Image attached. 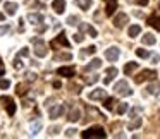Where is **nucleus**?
<instances>
[{
    "instance_id": "obj_1",
    "label": "nucleus",
    "mask_w": 160,
    "mask_h": 139,
    "mask_svg": "<svg viewBox=\"0 0 160 139\" xmlns=\"http://www.w3.org/2000/svg\"><path fill=\"white\" fill-rule=\"evenodd\" d=\"M81 137L83 139H90V137H100V139H103V137H107V132H105V129H102V127H91V129H86V131L81 134Z\"/></svg>"
},
{
    "instance_id": "obj_2",
    "label": "nucleus",
    "mask_w": 160,
    "mask_h": 139,
    "mask_svg": "<svg viewBox=\"0 0 160 139\" xmlns=\"http://www.w3.org/2000/svg\"><path fill=\"white\" fill-rule=\"evenodd\" d=\"M33 45H35V53H36V57H40V59L47 57V45L43 43V40L35 38V40H33Z\"/></svg>"
},
{
    "instance_id": "obj_3",
    "label": "nucleus",
    "mask_w": 160,
    "mask_h": 139,
    "mask_svg": "<svg viewBox=\"0 0 160 139\" xmlns=\"http://www.w3.org/2000/svg\"><path fill=\"white\" fill-rule=\"evenodd\" d=\"M155 77H157V72L150 69V70H143V72H139L138 76L134 77V81L139 84V83H143V81H152V79H155Z\"/></svg>"
},
{
    "instance_id": "obj_4",
    "label": "nucleus",
    "mask_w": 160,
    "mask_h": 139,
    "mask_svg": "<svg viewBox=\"0 0 160 139\" xmlns=\"http://www.w3.org/2000/svg\"><path fill=\"white\" fill-rule=\"evenodd\" d=\"M0 101L4 103V107H5V110H7L9 115H14L16 113V103H14V100H12L11 96H2V98H0Z\"/></svg>"
},
{
    "instance_id": "obj_5",
    "label": "nucleus",
    "mask_w": 160,
    "mask_h": 139,
    "mask_svg": "<svg viewBox=\"0 0 160 139\" xmlns=\"http://www.w3.org/2000/svg\"><path fill=\"white\" fill-rule=\"evenodd\" d=\"M114 89H115V93L121 94V96H129V94H131V89H129V86H128L126 81H119V83L115 84Z\"/></svg>"
},
{
    "instance_id": "obj_6",
    "label": "nucleus",
    "mask_w": 160,
    "mask_h": 139,
    "mask_svg": "<svg viewBox=\"0 0 160 139\" xmlns=\"http://www.w3.org/2000/svg\"><path fill=\"white\" fill-rule=\"evenodd\" d=\"M50 46H52V48H57V46H66V48H69V41H67L66 35H64V33H60L55 40H52Z\"/></svg>"
},
{
    "instance_id": "obj_7",
    "label": "nucleus",
    "mask_w": 160,
    "mask_h": 139,
    "mask_svg": "<svg viewBox=\"0 0 160 139\" xmlns=\"http://www.w3.org/2000/svg\"><path fill=\"white\" fill-rule=\"evenodd\" d=\"M128 21H129V17L124 14V12H121V14H117V16L114 17V26L121 29V28H124V26L128 24Z\"/></svg>"
},
{
    "instance_id": "obj_8",
    "label": "nucleus",
    "mask_w": 160,
    "mask_h": 139,
    "mask_svg": "<svg viewBox=\"0 0 160 139\" xmlns=\"http://www.w3.org/2000/svg\"><path fill=\"white\" fill-rule=\"evenodd\" d=\"M57 74H59V76H62V77H74L76 69H74L72 65H69V67H59V69H57Z\"/></svg>"
},
{
    "instance_id": "obj_9",
    "label": "nucleus",
    "mask_w": 160,
    "mask_h": 139,
    "mask_svg": "<svg viewBox=\"0 0 160 139\" xmlns=\"http://www.w3.org/2000/svg\"><path fill=\"white\" fill-rule=\"evenodd\" d=\"M117 69H115V67H108L107 70H105V77H103V83H105V86H107V84H110L112 81H114V77L117 76Z\"/></svg>"
},
{
    "instance_id": "obj_10",
    "label": "nucleus",
    "mask_w": 160,
    "mask_h": 139,
    "mask_svg": "<svg viewBox=\"0 0 160 139\" xmlns=\"http://www.w3.org/2000/svg\"><path fill=\"white\" fill-rule=\"evenodd\" d=\"M105 59L110 60V62H115V60L119 59V48H115V46L107 48V50H105Z\"/></svg>"
},
{
    "instance_id": "obj_11",
    "label": "nucleus",
    "mask_w": 160,
    "mask_h": 139,
    "mask_svg": "<svg viewBox=\"0 0 160 139\" xmlns=\"http://www.w3.org/2000/svg\"><path fill=\"white\" fill-rule=\"evenodd\" d=\"M117 9V0H105V16H112Z\"/></svg>"
},
{
    "instance_id": "obj_12",
    "label": "nucleus",
    "mask_w": 160,
    "mask_h": 139,
    "mask_svg": "<svg viewBox=\"0 0 160 139\" xmlns=\"http://www.w3.org/2000/svg\"><path fill=\"white\" fill-rule=\"evenodd\" d=\"M62 113H64V105H53V107L48 110V117L50 118H57Z\"/></svg>"
},
{
    "instance_id": "obj_13",
    "label": "nucleus",
    "mask_w": 160,
    "mask_h": 139,
    "mask_svg": "<svg viewBox=\"0 0 160 139\" xmlns=\"http://www.w3.org/2000/svg\"><path fill=\"white\" fill-rule=\"evenodd\" d=\"M88 98H90L91 101H95V100H103V98H105V89L97 88V89H93L90 94H88Z\"/></svg>"
},
{
    "instance_id": "obj_14",
    "label": "nucleus",
    "mask_w": 160,
    "mask_h": 139,
    "mask_svg": "<svg viewBox=\"0 0 160 139\" xmlns=\"http://www.w3.org/2000/svg\"><path fill=\"white\" fill-rule=\"evenodd\" d=\"M146 22H148L152 28H155V29H158V31H160V16H158V12H155V14L150 16Z\"/></svg>"
},
{
    "instance_id": "obj_15",
    "label": "nucleus",
    "mask_w": 160,
    "mask_h": 139,
    "mask_svg": "<svg viewBox=\"0 0 160 139\" xmlns=\"http://www.w3.org/2000/svg\"><path fill=\"white\" fill-rule=\"evenodd\" d=\"M79 29H81V31H86L88 35L91 36V38H95V36H98L97 29H95V28H91V26H90V24H86V22H79Z\"/></svg>"
},
{
    "instance_id": "obj_16",
    "label": "nucleus",
    "mask_w": 160,
    "mask_h": 139,
    "mask_svg": "<svg viewBox=\"0 0 160 139\" xmlns=\"http://www.w3.org/2000/svg\"><path fill=\"white\" fill-rule=\"evenodd\" d=\"M52 9L57 12V14H62V12L66 11V2H64V0H53Z\"/></svg>"
},
{
    "instance_id": "obj_17",
    "label": "nucleus",
    "mask_w": 160,
    "mask_h": 139,
    "mask_svg": "<svg viewBox=\"0 0 160 139\" xmlns=\"http://www.w3.org/2000/svg\"><path fill=\"white\" fill-rule=\"evenodd\" d=\"M141 41H143V45H148V46H152V45H155V43H157V38L152 35V33H146V35L141 38Z\"/></svg>"
},
{
    "instance_id": "obj_18",
    "label": "nucleus",
    "mask_w": 160,
    "mask_h": 139,
    "mask_svg": "<svg viewBox=\"0 0 160 139\" xmlns=\"http://www.w3.org/2000/svg\"><path fill=\"white\" fill-rule=\"evenodd\" d=\"M141 124H143L141 118H139V117H134V120H131V122L128 124V129H129V131H134V129H139V127H141Z\"/></svg>"
},
{
    "instance_id": "obj_19",
    "label": "nucleus",
    "mask_w": 160,
    "mask_h": 139,
    "mask_svg": "<svg viewBox=\"0 0 160 139\" xmlns=\"http://www.w3.org/2000/svg\"><path fill=\"white\" fill-rule=\"evenodd\" d=\"M28 19L33 22V24H40V22H43V16H42V14H36V12L28 14Z\"/></svg>"
},
{
    "instance_id": "obj_20",
    "label": "nucleus",
    "mask_w": 160,
    "mask_h": 139,
    "mask_svg": "<svg viewBox=\"0 0 160 139\" xmlns=\"http://www.w3.org/2000/svg\"><path fill=\"white\" fill-rule=\"evenodd\" d=\"M5 12H7L9 16H14L16 12H18V5H16L14 2H7V4H5Z\"/></svg>"
},
{
    "instance_id": "obj_21",
    "label": "nucleus",
    "mask_w": 160,
    "mask_h": 139,
    "mask_svg": "<svg viewBox=\"0 0 160 139\" xmlns=\"http://www.w3.org/2000/svg\"><path fill=\"white\" fill-rule=\"evenodd\" d=\"M100 65H102V60L100 59H93L90 64H88L86 67H84V70H91V69H100Z\"/></svg>"
},
{
    "instance_id": "obj_22",
    "label": "nucleus",
    "mask_w": 160,
    "mask_h": 139,
    "mask_svg": "<svg viewBox=\"0 0 160 139\" xmlns=\"http://www.w3.org/2000/svg\"><path fill=\"white\" fill-rule=\"evenodd\" d=\"M79 118H81L79 108H72V110H71V113H69V120H71V122H78Z\"/></svg>"
},
{
    "instance_id": "obj_23",
    "label": "nucleus",
    "mask_w": 160,
    "mask_h": 139,
    "mask_svg": "<svg viewBox=\"0 0 160 139\" xmlns=\"http://www.w3.org/2000/svg\"><path fill=\"white\" fill-rule=\"evenodd\" d=\"M76 5L83 11H88L91 7V0H76Z\"/></svg>"
},
{
    "instance_id": "obj_24",
    "label": "nucleus",
    "mask_w": 160,
    "mask_h": 139,
    "mask_svg": "<svg viewBox=\"0 0 160 139\" xmlns=\"http://www.w3.org/2000/svg\"><path fill=\"white\" fill-rule=\"evenodd\" d=\"M136 69H138V64L129 62V64H126V67H124V74H131V72H134Z\"/></svg>"
},
{
    "instance_id": "obj_25",
    "label": "nucleus",
    "mask_w": 160,
    "mask_h": 139,
    "mask_svg": "<svg viewBox=\"0 0 160 139\" xmlns=\"http://www.w3.org/2000/svg\"><path fill=\"white\" fill-rule=\"evenodd\" d=\"M139 33H141V28H139L138 24H134V26H131V28H129V36H131V38H136Z\"/></svg>"
},
{
    "instance_id": "obj_26",
    "label": "nucleus",
    "mask_w": 160,
    "mask_h": 139,
    "mask_svg": "<svg viewBox=\"0 0 160 139\" xmlns=\"http://www.w3.org/2000/svg\"><path fill=\"white\" fill-rule=\"evenodd\" d=\"M26 91H28V84H18V88H16V93H18L19 96H24Z\"/></svg>"
},
{
    "instance_id": "obj_27",
    "label": "nucleus",
    "mask_w": 160,
    "mask_h": 139,
    "mask_svg": "<svg viewBox=\"0 0 160 139\" xmlns=\"http://www.w3.org/2000/svg\"><path fill=\"white\" fill-rule=\"evenodd\" d=\"M136 55L139 57V59H148L150 57V52L145 48H136Z\"/></svg>"
},
{
    "instance_id": "obj_28",
    "label": "nucleus",
    "mask_w": 160,
    "mask_h": 139,
    "mask_svg": "<svg viewBox=\"0 0 160 139\" xmlns=\"http://www.w3.org/2000/svg\"><path fill=\"white\" fill-rule=\"evenodd\" d=\"M71 59H72L71 53H57L55 55V60H71Z\"/></svg>"
},
{
    "instance_id": "obj_29",
    "label": "nucleus",
    "mask_w": 160,
    "mask_h": 139,
    "mask_svg": "<svg viewBox=\"0 0 160 139\" xmlns=\"http://www.w3.org/2000/svg\"><path fill=\"white\" fill-rule=\"evenodd\" d=\"M81 84H76V83H71V86H69V89H72V93H81Z\"/></svg>"
},
{
    "instance_id": "obj_30",
    "label": "nucleus",
    "mask_w": 160,
    "mask_h": 139,
    "mask_svg": "<svg viewBox=\"0 0 160 139\" xmlns=\"http://www.w3.org/2000/svg\"><path fill=\"white\" fill-rule=\"evenodd\" d=\"M126 112H128V103H119L117 113H119V115H122V113H126Z\"/></svg>"
},
{
    "instance_id": "obj_31",
    "label": "nucleus",
    "mask_w": 160,
    "mask_h": 139,
    "mask_svg": "<svg viewBox=\"0 0 160 139\" xmlns=\"http://www.w3.org/2000/svg\"><path fill=\"white\" fill-rule=\"evenodd\" d=\"M105 108L107 110H114V98H107L105 100Z\"/></svg>"
},
{
    "instance_id": "obj_32",
    "label": "nucleus",
    "mask_w": 160,
    "mask_h": 139,
    "mask_svg": "<svg viewBox=\"0 0 160 139\" xmlns=\"http://www.w3.org/2000/svg\"><path fill=\"white\" fill-rule=\"evenodd\" d=\"M95 52H97V46H88V48H84V52L81 53V57L90 55V53H95Z\"/></svg>"
},
{
    "instance_id": "obj_33",
    "label": "nucleus",
    "mask_w": 160,
    "mask_h": 139,
    "mask_svg": "<svg viewBox=\"0 0 160 139\" xmlns=\"http://www.w3.org/2000/svg\"><path fill=\"white\" fill-rule=\"evenodd\" d=\"M40 129H42V122H35V124H31V132L33 134H36Z\"/></svg>"
},
{
    "instance_id": "obj_34",
    "label": "nucleus",
    "mask_w": 160,
    "mask_h": 139,
    "mask_svg": "<svg viewBox=\"0 0 160 139\" xmlns=\"http://www.w3.org/2000/svg\"><path fill=\"white\" fill-rule=\"evenodd\" d=\"M78 22H79V19H78L76 16H71V17H67V24L74 26V24H78Z\"/></svg>"
},
{
    "instance_id": "obj_35",
    "label": "nucleus",
    "mask_w": 160,
    "mask_h": 139,
    "mask_svg": "<svg viewBox=\"0 0 160 139\" xmlns=\"http://www.w3.org/2000/svg\"><path fill=\"white\" fill-rule=\"evenodd\" d=\"M9 86H11V83H9L7 79H0V88H2V89H7Z\"/></svg>"
},
{
    "instance_id": "obj_36",
    "label": "nucleus",
    "mask_w": 160,
    "mask_h": 139,
    "mask_svg": "<svg viewBox=\"0 0 160 139\" xmlns=\"http://www.w3.org/2000/svg\"><path fill=\"white\" fill-rule=\"evenodd\" d=\"M83 40H84V36L81 35V33H76V35H74V41L76 43H83Z\"/></svg>"
},
{
    "instance_id": "obj_37",
    "label": "nucleus",
    "mask_w": 160,
    "mask_h": 139,
    "mask_svg": "<svg viewBox=\"0 0 160 139\" xmlns=\"http://www.w3.org/2000/svg\"><path fill=\"white\" fill-rule=\"evenodd\" d=\"M141 110H143L141 107H136V108H132V110L129 112V113H131V117H132V118H134V115H138V113H139V112H141Z\"/></svg>"
},
{
    "instance_id": "obj_38",
    "label": "nucleus",
    "mask_w": 160,
    "mask_h": 139,
    "mask_svg": "<svg viewBox=\"0 0 160 139\" xmlns=\"http://www.w3.org/2000/svg\"><path fill=\"white\" fill-rule=\"evenodd\" d=\"M74 134H76V129H67L66 131V137H72Z\"/></svg>"
},
{
    "instance_id": "obj_39",
    "label": "nucleus",
    "mask_w": 160,
    "mask_h": 139,
    "mask_svg": "<svg viewBox=\"0 0 160 139\" xmlns=\"http://www.w3.org/2000/svg\"><path fill=\"white\" fill-rule=\"evenodd\" d=\"M21 67H22V64H21V59L18 57V59L14 60V69H21Z\"/></svg>"
},
{
    "instance_id": "obj_40",
    "label": "nucleus",
    "mask_w": 160,
    "mask_h": 139,
    "mask_svg": "<svg viewBox=\"0 0 160 139\" xmlns=\"http://www.w3.org/2000/svg\"><path fill=\"white\" fill-rule=\"evenodd\" d=\"M9 29H11L9 26H0V36L5 35V33H9Z\"/></svg>"
},
{
    "instance_id": "obj_41",
    "label": "nucleus",
    "mask_w": 160,
    "mask_h": 139,
    "mask_svg": "<svg viewBox=\"0 0 160 139\" xmlns=\"http://www.w3.org/2000/svg\"><path fill=\"white\" fill-rule=\"evenodd\" d=\"M97 81H98V76H95V74H93V76H91L90 79H88V83H90V84H95Z\"/></svg>"
},
{
    "instance_id": "obj_42",
    "label": "nucleus",
    "mask_w": 160,
    "mask_h": 139,
    "mask_svg": "<svg viewBox=\"0 0 160 139\" xmlns=\"http://www.w3.org/2000/svg\"><path fill=\"white\" fill-rule=\"evenodd\" d=\"M5 74V65H4V62L0 60V76H4Z\"/></svg>"
},
{
    "instance_id": "obj_43",
    "label": "nucleus",
    "mask_w": 160,
    "mask_h": 139,
    "mask_svg": "<svg viewBox=\"0 0 160 139\" xmlns=\"http://www.w3.org/2000/svg\"><path fill=\"white\" fill-rule=\"evenodd\" d=\"M134 2L138 5H143V7H145V5H148V0H134Z\"/></svg>"
},
{
    "instance_id": "obj_44",
    "label": "nucleus",
    "mask_w": 160,
    "mask_h": 139,
    "mask_svg": "<svg viewBox=\"0 0 160 139\" xmlns=\"http://www.w3.org/2000/svg\"><path fill=\"white\" fill-rule=\"evenodd\" d=\"M157 88H158L157 84H152V86L148 88V93H157Z\"/></svg>"
},
{
    "instance_id": "obj_45",
    "label": "nucleus",
    "mask_w": 160,
    "mask_h": 139,
    "mask_svg": "<svg viewBox=\"0 0 160 139\" xmlns=\"http://www.w3.org/2000/svg\"><path fill=\"white\" fill-rule=\"evenodd\" d=\"M28 53H29V52H28V48H22L21 52H19V55H21V57H28Z\"/></svg>"
},
{
    "instance_id": "obj_46",
    "label": "nucleus",
    "mask_w": 160,
    "mask_h": 139,
    "mask_svg": "<svg viewBox=\"0 0 160 139\" xmlns=\"http://www.w3.org/2000/svg\"><path fill=\"white\" fill-rule=\"evenodd\" d=\"M4 19H5V16L2 14V12H0V21H4Z\"/></svg>"
},
{
    "instance_id": "obj_47",
    "label": "nucleus",
    "mask_w": 160,
    "mask_h": 139,
    "mask_svg": "<svg viewBox=\"0 0 160 139\" xmlns=\"http://www.w3.org/2000/svg\"><path fill=\"white\" fill-rule=\"evenodd\" d=\"M0 2H2V0H0Z\"/></svg>"
}]
</instances>
